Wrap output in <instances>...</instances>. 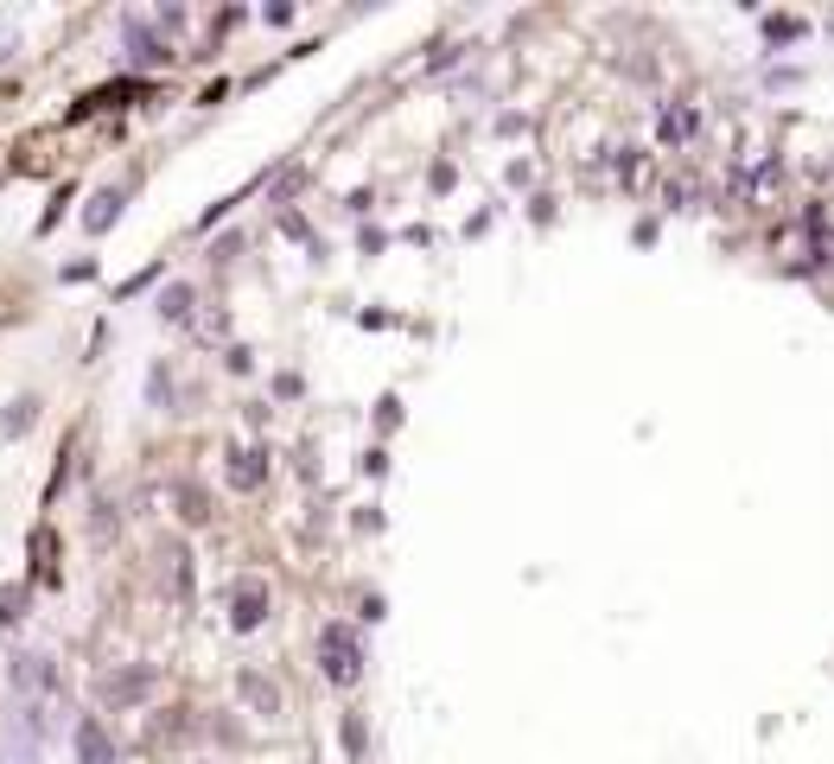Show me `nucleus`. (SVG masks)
Returning a JSON list of instances; mask_svg holds the SVG:
<instances>
[{"instance_id": "obj_3", "label": "nucleus", "mask_w": 834, "mask_h": 764, "mask_svg": "<svg viewBox=\"0 0 834 764\" xmlns=\"http://www.w3.org/2000/svg\"><path fill=\"white\" fill-rule=\"evenodd\" d=\"M261 619H268V586L236 580V592H230V624H236V631H255Z\"/></svg>"}, {"instance_id": "obj_11", "label": "nucleus", "mask_w": 834, "mask_h": 764, "mask_svg": "<svg viewBox=\"0 0 834 764\" xmlns=\"http://www.w3.org/2000/svg\"><path fill=\"white\" fill-rule=\"evenodd\" d=\"M230 484H243V491H255V484H261V466H255V452H230Z\"/></svg>"}, {"instance_id": "obj_6", "label": "nucleus", "mask_w": 834, "mask_h": 764, "mask_svg": "<svg viewBox=\"0 0 834 764\" xmlns=\"http://www.w3.org/2000/svg\"><path fill=\"white\" fill-rule=\"evenodd\" d=\"M236 689H243V701H249L255 714H281V694H274V682H261L255 669H243V675H236Z\"/></svg>"}, {"instance_id": "obj_10", "label": "nucleus", "mask_w": 834, "mask_h": 764, "mask_svg": "<svg viewBox=\"0 0 834 764\" xmlns=\"http://www.w3.org/2000/svg\"><path fill=\"white\" fill-rule=\"evenodd\" d=\"M33 408H38L33 396H20L7 414H0V434H26V427H33Z\"/></svg>"}, {"instance_id": "obj_7", "label": "nucleus", "mask_w": 834, "mask_h": 764, "mask_svg": "<svg viewBox=\"0 0 834 764\" xmlns=\"http://www.w3.org/2000/svg\"><path fill=\"white\" fill-rule=\"evenodd\" d=\"M656 134H662V146H682V141L694 134V109H662Z\"/></svg>"}, {"instance_id": "obj_13", "label": "nucleus", "mask_w": 834, "mask_h": 764, "mask_svg": "<svg viewBox=\"0 0 834 764\" xmlns=\"http://www.w3.org/2000/svg\"><path fill=\"white\" fill-rule=\"evenodd\" d=\"M0 764H38V739L33 732H13V739H7V759Z\"/></svg>"}, {"instance_id": "obj_1", "label": "nucleus", "mask_w": 834, "mask_h": 764, "mask_svg": "<svg viewBox=\"0 0 834 764\" xmlns=\"http://www.w3.org/2000/svg\"><path fill=\"white\" fill-rule=\"evenodd\" d=\"M319 662L338 689H357L363 682V650H357V631L351 624H326L319 631Z\"/></svg>"}, {"instance_id": "obj_8", "label": "nucleus", "mask_w": 834, "mask_h": 764, "mask_svg": "<svg viewBox=\"0 0 834 764\" xmlns=\"http://www.w3.org/2000/svg\"><path fill=\"white\" fill-rule=\"evenodd\" d=\"M166 574H173V599L191 606V554L185 548H166Z\"/></svg>"}, {"instance_id": "obj_5", "label": "nucleus", "mask_w": 834, "mask_h": 764, "mask_svg": "<svg viewBox=\"0 0 834 764\" xmlns=\"http://www.w3.org/2000/svg\"><path fill=\"white\" fill-rule=\"evenodd\" d=\"M13 689H20V694H51V689H58L51 656H13Z\"/></svg>"}, {"instance_id": "obj_14", "label": "nucleus", "mask_w": 834, "mask_h": 764, "mask_svg": "<svg viewBox=\"0 0 834 764\" xmlns=\"http://www.w3.org/2000/svg\"><path fill=\"white\" fill-rule=\"evenodd\" d=\"M134 58H141V64H160V58H166V51H160V38L146 33V26H134Z\"/></svg>"}, {"instance_id": "obj_15", "label": "nucleus", "mask_w": 834, "mask_h": 764, "mask_svg": "<svg viewBox=\"0 0 834 764\" xmlns=\"http://www.w3.org/2000/svg\"><path fill=\"white\" fill-rule=\"evenodd\" d=\"M20 606H26V586H7V592H0V624L20 619Z\"/></svg>"}, {"instance_id": "obj_2", "label": "nucleus", "mask_w": 834, "mask_h": 764, "mask_svg": "<svg viewBox=\"0 0 834 764\" xmlns=\"http://www.w3.org/2000/svg\"><path fill=\"white\" fill-rule=\"evenodd\" d=\"M153 689H160V669H153V662H128V669H115V675L96 682V694H103L109 707H134V701H146Z\"/></svg>"}, {"instance_id": "obj_4", "label": "nucleus", "mask_w": 834, "mask_h": 764, "mask_svg": "<svg viewBox=\"0 0 834 764\" xmlns=\"http://www.w3.org/2000/svg\"><path fill=\"white\" fill-rule=\"evenodd\" d=\"M71 739H77V764H115V745H109V732H103L96 714H83L71 727Z\"/></svg>"}, {"instance_id": "obj_9", "label": "nucleus", "mask_w": 834, "mask_h": 764, "mask_svg": "<svg viewBox=\"0 0 834 764\" xmlns=\"http://www.w3.org/2000/svg\"><path fill=\"white\" fill-rule=\"evenodd\" d=\"M115 218H121V191H96V204L83 211V223H90V230H109Z\"/></svg>"}, {"instance_id": "obj_12", "label": "nucleus", "mask_w": 834, "mask_h": 764, "mask_svg": "<svg viewBox=\"0 0 834 764\" xmlns=\"http://www.w3.org/2000/svg\"><path fill=\"white\" fill-rule=\"evenodd\" d=\"M185 313H191V287H166V293H160V319H173V326H179Z\"/></svg>"}]
</instances>
